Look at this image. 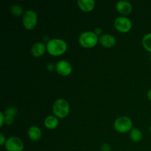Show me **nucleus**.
Returning <instances> with one entry per match:
<instances>
[{
  "instance_id": "1a4fd4ad",
  "label": "nucleus",
  "mask_w": 151,
  "mask_h": 151,
  "mask_svg": "<svg viewBox=\"0 0 151 151\" xmlns=\"http://www.w3.org/2000/svg\"><path fill=\"white\" fill-rule=\"evenodd\" d=\"M116 9L118 13L123 16H127L131 13L133 10L132 4L128 1H119L116 4Z\"/></svg>"
},
{
  "instance_id": "6ab92c4d",
  "label": "nucleus",
  "mask_w": 151,
  "mask_h": 151,
  "mask_svg": "<svg viewBox=\"0 0 151 151\" xmlns=\"http://www.w3.org/2000/svg\"><path fill=\"white\" fill-rule=\"evenodd\" d=\"M100 150H101V151H111L110 145L107 143H104V144L102 145Z\"/></svg>"
},
{
  "instance_id": "6e6552de",
  "label": "nucleus",
  "mask_w": 151,
  "mask_h": 151,
  "mask_svg": "<svg viewBox=\"0 0 151 151\" xmlns=\"http://www.w3.org/2000/svg\"><path fill=\"white\" fill-rule=\"evenodd\" d=\"M55 70L57 73L61 76L66 77L72 72V66L71 63L66 60H59L55 64Z\"/></svg>"
},
{
  "instance_id": "20e7f679",
  "label": "nucleus",
  "mask_w": 151,
  "mask_h": 151,
  "mask_svg": "<svg viewBox=\"0 0 151 151\" xmlns=\"http://www.w3.org/2000/svg\"><path fill=\"white\" fill-rule=\"evenodd\" d=\"M114 127L117 132L121 133V134L128 133L133 129L132 120L128 116H119L115 119Z\"/></svg>"
},
{
  "instance_id": "ddd939ff",
  "label": "nucleus",
  "mask_w": 151,
  "mask_h": 151,
  "mask_svg": "<svg viewBox=\"0 0 151 151\" xmlns=\"http://www.w3.org/2000/svg\"><path fill=\"white\" fill-rule=\"evenodd\" d=\"M18 111L16 108L13 107V106H10L6 109L5 111H4V115H5V123L6 125H10L13 123L15 117L17 115Z\"/></svg>"
},
{
  "instance_id": "2eb2a0df",
  "label": "nucleus",
  "mask_w": 151,
  "mask_h": 151,
  "mask_svg": "<svg viewBox=\"0 0 151 151\" xmlns=\"http://www.w3.org/2000/svg\"><path fill=\"white\" fill-rule=\"evenodd\" d=\"M58 118L56 117L55 116H53V115H50V116H47L44 119V126L47 129H55L58 125Z\"/></svg>"
},
{
  "instance_id": "f8f14e48",
  "label": "nucleus",
  "mask_w": 151,
  "mask_h": 151,
  "mask_svg": "<svg viewBox=\"0 0 151 151\" xmlns=\"http://www.w3.org/2000/svg\"><path fill=\"white\" fill-rule=\"evenodd\" d=\"M78 4L82 11L88 13L94 10L95 7V1L94 0H78Z\"/></svg>"
},
{
  "instance_id": "5701e85b",
  "label": "nucleus",
  "mask_w": 151,
  "mask_h": 151,
  "mask_svg": "<svg viewBox=\"0 0 151 151\" xmlns=\"http://www.w3.org/2000/svg\"><path fill=\"white\" fill-rule=\"evenodd\" d=\"M47 68L49 71H52L54 69V65L52 63H49V64H47Z\"/></svg>"
},
{
  "instance_id": "f03ea898",
  "label": "nucleus",
  "mask_w": 151,
  "mask_h": 151,
  "mask_svg": "<svg viewBox=\"0 0 151 151\" xmlns=\"http://www.w3.org/2000/svg\"><path fill=\"white\" fill-rule=\"evenodd\" d=\"M98 35L92 31H86L80 35L78 42L80 45L86 49H91L95 47L98 43Z\"/></svg>"
},
{
  "instance_id": "f3484780",
  "label": "nucleus",
  "mask_w": 151,
  "mask_h": 151,
  "mask_svg": "<svg viewBox=\"0 0 151 151\" xmlns=\"http://www.w3.org/2000/svg\"><path fill=\"white\" fill-rule=\"evenodd\" d=\"M143 47L149 52H151V32L144 35L142 41Z\"/></svg>"
},
{
  "instance_id": "aec40b11",
  "label": "nucleus",
  "mask_w": 151,
  "mask_h": 151,
  "mask_svg": "<svg viewBox=\"0 0 151 151\" xmlns=\"http://www.w3.org/2000/svg\"><path fill=\"white\" fill-rule=\"evenodd\" d=\"M5 123V115L2 111L0 112V126L2 127V125Z\"/></svg>"
},
{
  "instance_id": "dca6fc26",
  "label": "nucleus",
  "mask_w": 151,
  "mask_h": 151,
  "mask_svg": "<svg viewBox=\"0 0 151 151\" xmlns=\"http://www.w3.org/2000/svg\"><path fill=\"white\" fill-rule=\"evenodd\" d=\"M142 133L138 128H133L130 131V138L134 142H139L142 139Z\"/></svg>"
},
{
  "instance_id": "a211bd4d",
  "label": "nucleus",
  "mask_w": 151,
  "mask_h": 151,
  "mask_svg": "<svg viewBox=\"0 0 151 151\" xmlns=\"http://www.w3.org/2000/svg\"><path fill=\"white\" fill-rule=\"evenodd\" d=\"M10 13L14 16L19 17V16H21L24 13V10L23 8L20 5L15 4V5H13L10 7Z\"/></svg>"
},
{
  "instance_id": "393cba45",
  "label": "nucleus",
  "mask_w": 151,
  "mask_h": 151,
  "mask_svg": "<svg viewBox=\"0 0 151 151\" xmlns=\"http://www.w3.org/2000/svg\"><path fill=\"white\" fill-rule=\"evenodd\" d=\"M149 130H150V132L151 133V125H150V128H149Z\"/></svg>"
},
{
  "instance_id": "39448f33",
  "label": "nucleus",
  "mask_w": 151,
  "mask_h": 151,
  "mask_svg": "<svg viewBox=\"0 0 151 151\" xmlns=\"http://www.w3.org/2000/svg\"><path fill=\"white\" fill-rule=\"evenodd\" d=\"M38 23V15L34 10H28L24 12L22 17L24 27L27 30H32L36 27Z\"/></svg>"
},
{
  "instance_id": "412c9836",
  "label": "nucleus",
  "mask_w": 151,
  "mask_h": 151,
  "mask_svg": "<svg viewBox=\"0 0 151 151\" xmlns=\"http://www.w3.org/2000/svg\"><path fill=\"white\" fill-rule=\"evenodd\" d=\"M6 141H7V139H5V137L4 136V134H0V145H5Z\"/></svg>"
},
{
  "instance_id": "f257e3e1",
  "label": "nucleus",
  "mask_w": 151,
  "mask_h": 151,
  "mask_svg": "<svg viewBox=\"0 0 151 151\" xmlns=\"http://www.w3.org/2000/svg\"><path fill=\"white\" fill-rule=\"evenodd\" d=\"M46 47L47 52L52 56H60L67 50V44L64 40L60 38L49 40Z\"/></svg>"
},
{
  "instance_id": "4468645a",
  "label": "nucleus",
  "mask_w": 151,
  "mask_h": 151,
  "mask_svg": "<svg viewBox=\"0 0 151 151\" xmlns=\"http://www.w3.org/2000/svg\"><path fill=\"white\" fill-rule=\"evenodd\" d=\"M28 137L33 142H38L41 139L42 133L38 126H31L27 131Z\"/></svg>"
},
{
  "instance_id": "0eeeda50",
  "label": "nucleus",
  "mask_w": 151,
  "mask_h": 151,
  "mask_svg": "<svg viewBox=\"0 0 151 151\" xmlns=\"http://www.w3.org/2000/svg\"><path fill=\"white\" fill-rule=\"evenodd\" d=\"M4 147L7 151H23L24 145L20 138L11 137L7 139Z\"/></svg>"
},
{
  "instance_id": "9b49d317",
  "label": "nucleus",
  "mask_w": 151,
  "mask_h": 151,
  "mask_svg": "<svg viewBox=\"0 0 151 151\" xmlns=\"http://www.w3.org/2000/svg\"><path fill=\"white\" fill-rule=\"evenodd\" d=\"M99 41L106 48H111L116 44V38L111 34H103L100 36Z\"/></svg>"
},
{
  "instance_id": "4be33fe9",
  "label": "nucleus",
  "mask_w": 151,
  "mask_h": 151,
  "mask_svg": "<svg viewBox=\"0 0 151 151\" xmlns=\"http://www.w3.org/2000/svg\"><path fill=\"white\" fill-rule=\"evenodd\" d=\"M94 32H95V34L97 35H101L102 32H103V31H102L101 28L97 27V28H96L95 30H94Z\"/></svg>"
},
{
  "instance_id": "7ed1b4c3",
  "label": "nucleus",
  "mask_w": 151,
  "mask_h": 151,
  "mask_svg": "<svg viewBox=\"0 0 151 151\" xmlns=\"http://www.w3.org/2000/svg\"><path fill=\"white\" fill-rule=\"evenodd\" d=\"M69 104L65 99L60 98L55 101L52 106V111L54 116L58 119H64L69 115Z\"/></svg>"
},
{
  "instance_id": "9d476101",
  "label": "nucleus",
  "mask_w": 151,
  "mask_h": 151,
  "mask_svg": "<svg viewBox=\"0 0 151 151\" xmlns=\"http://www.w3.org/2000/svg\"><path fill=\"white\" fill-rule=\"evenodd\" d=\"M47 47L43 42H36L31 47V54L33 57L39 58L45 53Z\"/></svg>"
},
{
  "instance_id": "b1692460",
  "label": "nucleus",
  "mask_w": 151,
  "mask_h": 151,
  "mask_svg": "<svg viewBox=\"0 0 151 151\" xmlns=\"http://www.w3.org/2000/svg\"><path fill=\"white\" fill-rule=\"evenodd\" d=\"M147 99H148L150 101H151V88L147 91Z\"/></svg>"
},
{
  "instance_id": "423d86ee",
  "label": "nucleus",
  "mask_w": 151,
  "mask_h": 151,
  "mask_svg": "<svg viewBox=\"0 0 151 151\" xmlns=\"http://www.w3.org/2000/svg\"><path fill=\"white\" fill-rule=\"evenodd\" d=\"M114 27L118 32L126 33L129 32L132 28V22L125 16H119L115 19Z\"/></svg>"
}]
</instances>
